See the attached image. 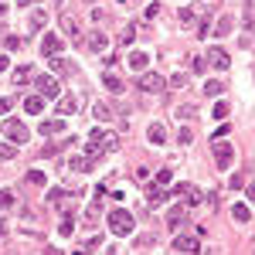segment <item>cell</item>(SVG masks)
Wrapping results in <instances>:
<instances>
[{"label": "cell", "instance_id": "1", "mask_svg": "<svg viewBox=\"0 0 255 255\" xmlns=\"http://www.w3.org/2000/svg\"><path fill=\"white\" fill-rule=\"evenodd\" d=\"M113 150H119V136L109 133V129H92L89 139H85V153L96 157V160L106 157V153H113Z\"/></svg>", "mask_w": 255, "mask_h": 255}, {"label": "cell", "instance_id": "2", "mask_svg": "<svg viewBox=\"0 0 255 255\" xmlns=\"http://www.w3.org/2000/svg\"><path fill=\"white\" fill-rule=\"evenodd\" d=\"M133 228H136V221H133L129 211H123V208L109 211V232H113V235L126 238V235H133Z\"/></svg>", "mask_w": 255, "mask_h": 255}, {"label": "cell", "instance_id": "3", "mask_svg": "<svg viewBox=\"0 0 255 255\" xmlns=\"http://www.w3.org/2000/svg\"><path fill=\"white\" fill-rule=\"evenodd\" d=\"M0 129H3V136H7V143H27V139H31V129H27V126H24L20 119H10V116H7Z\"/></svg>", "mask_w": 255, "mask_h": 255}, {"label": "cell", "instance_id": "4", "mask_svg": "<svg viewBox=\"0 0 255 255\" xmlns=\"http://www.w3.org/2000/svg\"><path fill=\"white\" fill-rule=\"evenodd\" d=\"M136 85H139V92L157 96V92H163V89H167V79H163L160 72H143V75L136 79Z\"/></svg>", "mask_w": 255, "mask_h": 255}, {"label": "cell", "instance_id": "5", "mask_svg": "<svg viewBox=\"0 0 255 255\" xmlns=\"http://www.w3.org/2000/svg\"><path fill=\"white\" fill-rule=\"evenodd\" d=\"M232 163H235V150H232V143L215 139V167H218V170H228Z\"/></svg>", "mask_w": 255, "mask_h": 255}, {"label": "cell", "instance_id": "6", "mask_svg": "<svg viewBox=\"0 0 255 255\" xmlns=\"http://www.w3.org/2000/svg\"><path fill=\"white\" fill-rule=\"evenodd\" d=\"M34 85H38V92L44 99H55V96H58V82L51 79V75H41V72H38V75H34Z\"/></svg>", "mask_w": 255, "mask_h": 255}, {"label": "cell", "instance_id": "7", "mask_svg": "<svg viewBox=\"0 0 255 255\" xmlns=\"http://www.w3.org/2000/svg\"><path fill=\"white\" fill-rule=\"evenodd\" d=\"M174 249H177V252H184V255H194L197 249H201V238H197V235H177L174 238Z\"/></svg>", "mask_w": 255, "mask_h": 255}, {"label": "cell", "instance_id": "8", "mask_svg": "<svg viewBox=\"0 0 255 255\" xmlns=\"http://www.w3.org/2000/svg\"><path fill=\"white\" fill-rule=\"evenodd\" d=\"M58 51H61V38L58 34H44V41H41V55H44V58H55Z\"/></svg>", "mask_w": 255, "mask_h": 255}, {"label": "cell", "instance_id": "9", "mask_svg": "<svg viewBox=\"0 0 255 255\" xmlns=\"http://www.w3.org/2000/svg\"><path fill=\"white\" fill-rule=\"evenodd\" d=\"M24 113H27V116H41V113H44V96H41V92L27 96L24 99Z\"/></svg>", "mask_w": 255, "mask_h": 255}, {"label": "cell", "instance_id": "10", "mask_svg": "<svg viewBox=\"0 0 255 255\" xmlns=\"http://www.w3.org/2000/svg\"><path fill=\"white\" fill-rule=\"evenodd\" d=\"M58 20H61V31H65L68 38L75 41V44H79V41H82V27H79V20H75V17H65V14H61Z\"/></svg>", "mask_w": 255, "mask_h": 255}, {"label": "cell", "instance_id": "11", "mask_svg": "<svg viewBox=\"0 0 255 255\" xmlns=\"http://www.w3.org/2000/svg\"><path fill=\"white\" fill-rule=\"evenodd\" d=\"M96 163H99V160H96V157H89V153H85V157H72V160H68V167H72L75 174H89Z\"/></svg>", "mask_w": 255, "mask_h": 255}, {"label": "cell", "instance_id": "12", "mask_svg": "<svg viewBox=\"0 0 255 255\" xmlns=\"http://www.w3.org/2000/svg\"><path fill=\"white\" fill-rule=\"evenodd\" d=\"M82 106H79V99L75 96H65V99H58V116L65 119V116H75Z\"/></svg>", "mask_w": 255, "mask_h": 255}, {"label": "cell", "instance_id": "13", "mask_svg": "<svg viewBox=\"0 0 255 255\" xmlns=\"http://www.w3.org/2000/svg\"><path fill=\"white\" fill-rule=\"evenodd\" d=\"M174 194H184V201H187V204H201V191H197V187H191V184H177Z\"/></svg>", "mask_w": 255, "mask_h": 255}, {"label": "cell", "instance_id": "14", "mask_svg": "<svg viewBox=\"0 0 255 255\" xmlns=\"http://www.w3.org/2000/svg\"><path fill=\"white\" fill-rule=\"evenodd\" d=\"M44 24H48V14H44V10H34V14H31V17H27V31H31V34H38L41 27H44Z\"/></svg>", "mask_w": 255, "mask_h": 255}, {"label": "cell", "instance_id": "15", "mask_svg": "<svg viewBox=\"0 0 255 255\" xmlns=\"http://www.w3.org/2000/svg\"><path fill=\"white\" fill-rule=\"evenodd\" d=\"M85 44H89V51H96V55H99V51H106V44H109V41H106V34H102V31H92Z\"/></svg>", "mask_w": 255, "mask_h": 255}, {"label": "cell", "instance_id": "16", "mask_svg": "<svg viewBox=\"0 0 255 255\" xmlns=\"http://www.w3.org/2000/svg\"><path fill=\"white\" fill-rule=\"evenodd\" d=\"M102 85H106L109 92L123 96V79H119V75H113V72H102Z\"/></svg>", "mask_w": 255, "mask_h": 255}, {"label": "cell", "instance_id": "17", "mask_svg": "<svg viewBox=\"0 0 255 255\" xmlns=\"http://www.w3.org/2000/svg\"><path fill=\"white\" fill-rule=\"evenodd\" d=\"M51 68H55L58 75H65V72H68V75H75V72H79V68H75V61H65V58H58V55L51 58Z\"/></svg>", "mask_w": 255, "mask_h": 255}, {"label": "cell", "instance_id": "18", "mask_svg": "<svg viewBox=\"0 0 255 255\" xmlns=\"http://www.w3.org/2000/svg\"><path fill=\"white\" fill-rule=\"evenodd\" d=\"M211 65H215V68H221V72H225V68H228V65H232V61H228V51H225V48H211Z\"/></svg>", "mask_w": 255, "mask_h": 255}, {"label": "cell", "instance_id": "19", "mask_svg": "<svg viewBox=\"0 0 255 255\" xmlns=\"http://www.w3.org/2000/svg\"><path fill=\"white\" fill-rule=\"evenodd\" d=\"M61 129H65V123H61V119H51V123H41V126H38L41 136H55V133H61Z\"/></svg>", "mask_w": 255, "mask_h": 255}, {"label": "cell", "instance_id": "20", "mask_svg": "<svg viewBox=\"0 0 255 255\" xmlns=\"http://www.w3.org/2000/svg\"><path fill=\"white\" fill-rule=\"evenodd\" d=\"M146 136H150V143H167V129H163V126H160V123H153V126H150V129H146Z\"/></svg>", "mask_w": 255, "mask_h": 255}, {"label": "cell", "instance_id": "21", "mask_svg": "<svg viewBox=\"0 0 255 255\" xmlns=\"http://www.w3.org/2000/svg\"><path fill=\"white\" fill-rule=\"evenodd\" d=\"M184 208H180V204H174V208H170V215H167V225H170V228H180V225H184Z\"/></svg>", "mask_w": 255, "mask_h": 255}, {"label": "cell", "instance_id": "22", "mask_svg": "<svg viewBox=\"0 0 255 255\" xmlns=\"http://www.w3.org/2000/svg\"><path fill=\"white\" fill-rule=\"evenodd\" d=\"M129 68L133 72H146V51H133L129 55Z\"/></svg>", "mask_w": 255, "mask_h": 255}, {"label": "cell", "instance_id": "23", "mask_svg": "<svg viewBox=\"0 0 255 255\" xmlns=\"http://www.w3.org/2000/svg\"><path fill=\"white\" fill-rule=\"evenodd\" d=\"M92 116H96L99 123H106V119H113V109H109L106 102H96V106H92Z\"/></svg>", "mask_w": 255, "mask_h": 255}, {"label": "cell", "instance_id": "24", "mask_svg": "<svg viewBox=\"0 0 255 255\" xmlns=\"http://www.w3.org/2000/svg\"><path fill=\"white\" fill-rule=\"evenodd\" d=\"M232 218H235L238 225H245V221L252 218V211H249V204H235V208H232Z\"/></svg>", "mask_w": 255, "mask_h": 255}, {"label": "cell", "instance_id": "25", "mask_svg": "<svg viewBox=\"0 0 255 255\" xmlns=\"http://www.w3.org/2000/svg\"><path fill=\"white\" fill-rule=\"evenodd\" d=\"M133 38H136V24H126V27H123V34H119V44L126 48V44H133Z\"/></svg>", "mask_w": 255, "mask_h": 255}, {"label": "cell", "instance_id": "26", "mask_svg": "<svg viewBox=\"0 0 255 255\" xmlns=\"http://www.w3.org/2000/svg\"><path fill=\"white\" fill-rule=\"evenodd\" d=\"M0 160L7 163V160H17V146L14 143H0Z\"/></svg>", "mask_w": 255, "mask_h": 255}, {"label": "cell", "instance_id": "27", "mask_svg": "<svg viewBox=\"0 0 255 255\" xmlns=\"http://www.w3.org/2000/svg\"><path fill=\"white\" fill-rule=\"evenodd\" d=\"M14 204H17V194H14V191H0V208H3V211H10Z\"/></svg>", "mask_w": 255, "mask_h": 255}, {"label": "cell", "instance_id": "28", "mask_svg": "<svg viewBox=\"0 0 255 255\" xmlns=\"http://www.w3.org/2000/svg\"><path fill=\"white\" fill-rule=\"evenodd\" d=\"M221 89H225V82H218V79L204 82V96H221Z\"/></svg>", "mask_w": 255, "mask_h": 255}, {"label": "cell", "instance_id": "29", "mask_svg": "<svg viewBox=\"0 0 255 255\" xmlns=\"http://www.w3.org/2000/svg\"><path fill=\"white\" fill-rule=\"evenodd\" d=\"M58 232H61V238H68L72 232H75V221H72V218L65 215V218H61V225H58Z\"/></svg>", "mask_w": 255, "mask_h": 255}, {"label": "cell", "instance_id": "30", "mask_svg": "<svg viewBox=\"0 0 255 255\" xmlns=\"http://www.w3.org/2000/svg\"><path fill=\"white\" fill-rule=\"evenodd\" d=\"M14 82H17V85H24V82H31V68H27V65H20L17 72H14Z\"/></svg>", "mask_w": 255, "mask_h": 255}, {"label": "cell", "instance_id": "31", "mask_svg": "<svg viewBox=\"0 0 255 255\" xmlns=\"http://www.w3.org/2000/svg\"><path fill=\"white\" fill-rule=\"evenodd\" d=\"M194 14H197V10L184 7V10H180V24H184V27H194Z\"/></svg>", "mask_w": 255, "mask_h": 255}, {"label": "cell", "instance_id": "32", "mask_svg": "<svg viewBox=\"0 0 255 255\" xmlns=\"http://www.w3.org/2000/svg\"><path fill=\"white\" fill-rule=\"evenodd\" d=\"M27 184H34V187H44V174H41V170H27Z\"/></svg>", "mask_w": 255, "mask_h": 255}, {"label": "cell", "instance_id": "33", "mask_svg": "<svg viewBox=\"0 0 255 255\" xmlns=\"http://www.w3.org/2000/svg\"><path fill=\"white\" fill-rule=\"evenodd\" d=\"M177 116H180V119H191V116H197V106H177Z\"/></svg>", "mask_w": 255, "mask_h": 255}, {"label": "cell", "instance_id": "34", "mask_svg": "<svg viewBox=\"0 0 255 255\" xmlns=\"http://www.w3.org/2000/svg\"><path fill=\"white\" fill-rule=\"evenodd\" d=\"M3 48H7V51H17V48H20V38H17V34H7V38H3Z\"/></svg>", "mask_w": 255, "mask_h": 255}, {"label": "cell", "instance_id": "35", "mask_svg": "<svg viewBox=\"0 0 255 255\" xmlns=\"http://www.w3.org/2000/svg\"><path fill=\"white\" fill-rule=\"evenodd\" d=\"M170 180H174V170H167V167H163V170L157 174V184H160V187H167Z\"/></svg>", "mask_w": 255, "mask_h": 255}, {"label": "cell", "instance_id": "36", "mask_svg": "<svg viewBox=\"0 0 255 255\" xmlns=\"http://www.w3.org/2000/svg\"><path fill=\"white\" fill-rule=\"evenodd\" d=\"M167 85H170V89H184V85H187V79H184V75H170V79H167Z\"/></svg>", "mask_w": 255, "mask_h": 255}, {"label": "cell", "instance_id": "37", "mask_svg": "<svg viewBox=\"0 0 255 255\" xmlns=\"http://www.w3.org/2000/svg\"><path fill=\"white\" fill-rule=\"evenodd\" d=\"M99 245H102V238H99V235H92V238H85V242H82V249H85V252H89V249H99Z\"/></svg>", "mask_w": 255, "mask_h": 255}, {"label": "cell", "instance_id": "38", "mask_svg": "<svg viewBox=\"0 0 255 255\" xmlns=\"http://www.w3.org/2000/svg\"><path fill=\"white\" fill-rule=\"evenodd\" d=\"M228 116V102H215V119H225Z\"/></svg>", "mask_w": 255, "mask_h": 255}, {"label": "cell", "instance_id": "39", "mask_svg": "<svg viewBox=\"0 0 255 255\" xmlns=\"http://www.w3.org/2000/svg\"><path fill=\"white\" fill-rule=\"evenodd\" d=\"M204 68H208V61L197 55V58H194V72H197V75H204Z\"/></svg>", "mask_w": 255, "mask_h": 255}, {"label": "cell", "instance_id": "40", "mask_svg": "<svg viewBox=\"0 0 255 255\" xmlns=\"http://www.w3.org/2000/svg\"><path fill=\"white\" fill-rule=\"evenodd\" d=\"M10 106H14V102H10V99H7V96L0 99V116H3V113H10Z\"/></svg>", "mask_w": 255, "mask_h": 255}, {"label": "cell", "instance_id": "41", "mask_svg": "<svg viewBox=\"0 0 255 255\" xmlns=\"http://www.w3.org/2000/svg\"><path fill=\"white\" fill-rule=\"evenodd\" d=\"M249 201H252V208H255V184H249Z\"/></svg>", "mask_w": 255, "mask_h": 255}, {"label": "cell", "instance_id": "42", "mask_svg": "<svg viewBox=\"0 0 255 255\" xmlns=\"http://www.w3.org/2000/svg\"><path fill=\"white\" fill-rule=\"evenodd\" d=\"M7 65H10V58H0V72H7Z\"/></svg>", "mask_w": 255, "mask_h": 255}, {"label": "cell", "instance_id": "43", "mask_svg": "<svg viewBox=\"0 0 255 255\" xmlns=\"http://www.w3.org/2000/svg\"><path fill=\"white\" fill-rule=\"evenodd\" d=\"M17 3H20V7H31V3H34V0H17Z\"/></svg>", "mask_w": 255, "mask_h": 255}, {"label": "cell", "instance_id": "44", "mask_svg": "<svg viewBox=\"0 0 255 255\" xmlns=\"http://www.w3.org/2000/svg\"><path fill=\"white\" fill-rule=\"evenodd\" d=\"M3 232H7V225H3V221H0V238H3Z\"/></svg>", "mask_w": 255, "mask_h": 255}, {"label": "cell", "instance_id": "45", "mask_svg": "<svg viewBox=\"0 0 255 255\" xmlns=\"http://www.w3.org/2000/svg\"><path fill=\"white\" fill-rule=\"evenodd\" d=\"M75 255H85V252H75Z\"/></svg>", "mask_w": 255, "mask_h": 255}, {"label": "cell", "instance_id": "46", "mask_svg": "<svg viewBox=\"0 0 255 255\" xmlns=\"http://www.w3.org/2000/svg\"><path fill=\"white\" fill-rule=\"evenodd\" d=\"M119 3H126V0H119Z\"/></svg>", "mask_w": 255, "mask_h": 255}, {"label": "cell", "instance_id": "47", "mask_svg": "<svg viewBox=\"0 0 255 255\" xmlns=\"http://www.w3.org/2000/svg\"><path fill=\"white\" fill-rule=\"evenodd\" d=\"M58 3H61V0H58Z\"/></svg>", "mask_w": 255, "mask_h": 255}]
</instances>
